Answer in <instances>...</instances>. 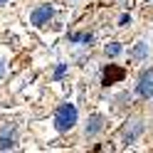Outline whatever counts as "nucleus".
<instances>
[{
    "label": "nucleus",
    "instance_id": "nucleus-7",
    "mask_svg": "<svg viewBox=\"0 0 153 153\" xmlns=\"http://www.w3.org/2000/svg\"><path fill=\"white\" fill-rule=\"evenodd\" d=\"M133 57H136V59H146V57H148V50H146L143 42H138L136 47H133Z\"/></svg>",
    "mask_w": 153,
    "mask_h": 153
},
{
    "label": "nucleus",
    "instance_id": "nucleus-1",
    "mask_svg": "<svg viewBox=\"0 0 153 153\" xmlns=\"http://www.w3.org/2000/svg\"><path fill=\"white\" fill-rule=\"evenodd\" d=\"M76 119H79V114H76L74 104H59L57 111H54V126H57V131H62V133L74 128Z\"/></svg>",
    "mask_w": 153,
    "mask_h": 153
},
{
    "label": "nucleus",
    "instance_id": "nucleus-4",
    "mask_svg": "<svg viewBox=\"0 0 153 153\" xmlns=\"http://www.w3.org/2000/svg\"><path fill=\"white\" fill-rule=\"evenodd\" d=\"M104 128V119L99 116V114H94V116L89 119V123H87V138H91V136H97V133Z\"/></svg>",
    "mask_w": 153,
    "mask_h": 153
},
{
    "label": "nucleus",
    "instance_id": "nucleus-8",
    "mask_svg": "<svg viewBox=\"0 0 153 153\" xmlns=\"http://www.w3.org/2000/svg\"><path fill=\"white\" fill-rule=\"evenodd\" d=\"M10 148H15V138L0 136V151H10Z\"/></svg>",
    "mask_w": 153,
    "mask_h": 153
},
{
    "label": "nucleus",
    "instance_id": "nucleus-9",
    "mask_svg": "<svg viewBox=\"0 0 153 153\" xmlns=\"http://www.w3.org/2000/svg\"><path fill=\"white\" fill-rule=\"evenodd\" d=\"M106 54H109V57H116V54H121V45H119V42H111V45H106Z\"/></svg>",
    "mask_w": 153,
    "mask_h": 153
},
{
    "label": "nucleus",
    "instance_id": "nucleus-2",
    "mask_svg": "<svg viewBox=\"0 0 153 153\" xmlns=\"http://www.w3.org/2000/svg\"><path fill=\"white\" fill-rule=\"evenodd\" d=\"M136 91L141 94V97H153V69H143L141 72Z\"/></svg>",
    "mask_w": 153,
    "mask_h": 153
},
{
    "label": "nucleus",
    "instance_id": "nucleus-13",
    "mask_svg": "<svg viewBox=\"0 0 153 153\" xmlns=\"http://www.w3.org/2000/svg\"><path fill=\"white\" fill-rule=\"evenodd\" d=\"M0 3H5V0H0Z\"/></svg>",
    "mask_w": 153,
    "mask_h": 153
},
{
    "label": "nucleus",
    "instance_id": "nucleus-10",
    "mask_svg": "<svg viewBox=\"0 0 153 153\" xmlns=\"http://www.w3.org/2000/svg\"><path fill=\"white\" fill-rule=\"evenodd\" d=\"M64 72H67V64H59V67H57V72H54V79H59Z\"/></svg>",
    "mask_w": 153,
    "mask_h": 153
},
{
    "label": "nucleus",
    "instance_id": "nucleus-3",
    "mask_svg": "<svg viewBox=\"0 0 153 153\" xmlns=\"http://www.w3.org/2000/svg\"><path fill=\"white\" fill-rule=\"evenodd\" d=\"M54 15V10H52V5H40L37 10H32V15H30V22L32 25H37V27H42L50 17Z\"/></svg>",
    "mask_w": 153,
    "mask_h": 153
},
{
    "label": "nucleus",
    "instance_id": "nucleus-11",
    "mask_svg": "<svg viewBox=\"0 0 153 153\" xmlns=\"http://www.w3.org/2000/svg\"><path fill=\"white\" fill-rule=\"evenodd\" d=\"M131 22V15H121V20H119V25H128Z\"/></svg>",
    "mask_w": 153,
    "mask_h": 153
},
{
    "label": "nucleus",
    "instance_id": "nucleus-5",
    "mask_svg": "<svg viewBox=\"0 0 153 153\" xmlns=\"http://www.w3.org/2000/svg\"><path fill=\"white\" fill-rule=\"evenodd\" d=\"M141 131H143V123H141V121H133L131 131H126V136H123V143H133V141L141 136Z\"/></svg>",
    "mask_w": 153,
    "mask_h": 153
},
{
    "label": "nucleus",
    "instance_id": "nucleus-12",
    "mask_svg": "<svg viewBox=\"0 0 153 153\" xmlns=\"http://www.w3.org/2000/svg\"><path fill=\"white\" fill-rule=\"evenodd\" d=\"M5 74V62H0V76Z\"/></svg>",
    "mask_w": 153,
    "mask_h": 153
},
{
    "label": "nucleus",
    "instance_id": "nucleus-6",
    "mask_svg": "<svg viewBox=\"0 0 153 153\" xmlns=\"http://www.w3.org/2000/svg\"><path fill=\"white\" fill-rule=\"evenodd\" d=\"M69 40H72V42H91L94 37H91L89 32H72V35H69Z\"/></svg>",
    "mask_w": 153,
    "mask_h": 153
}]
</instances>
